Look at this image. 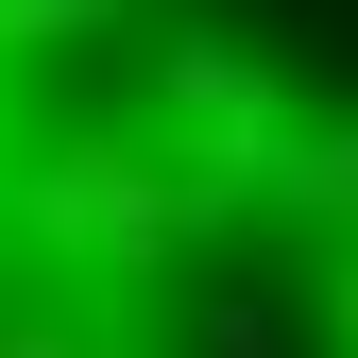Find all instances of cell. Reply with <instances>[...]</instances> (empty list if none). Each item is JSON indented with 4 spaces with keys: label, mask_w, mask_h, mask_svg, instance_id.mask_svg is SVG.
I'll use <instances>...</instances> for the list:
<instances>
[{
    "label": "cell",
    "mask_w": 358,
    "mask_h": 358,
    "mask_svg": "<svg viewBox=\"0 0 358 358\" xmlns=\"http://www.w3.org/2000/svg\"><path fill=\"white\" fill-rule=\"evenodd\" d=\"M0 239L52 256V273H85V290H154L205 239V188L171 154H137V137H52V154L0 171Z\"/></svg>",
    "instance_id": "cell-1"
},
{
    "label": "cell",
    "mask_w": 358,
    "mask_h": 358,
    "mask_svg": "<svg viewBox=\"0 0 358 358\" xmlns=\"http://www.w3.org/2000/svg\"><path fill=\"white\" fill-rule=\"evenodd\" d=\"M273 205H307L324 239H358V120H324V137H290V171H273Z\"/></svg>",
    "instance_id": "cell-2"
},
{
    "label": "cell",
    "mask_w": 358,
    "mask_h": 358,
    "mask_svg": "<svg viewBox=\"0 0 358 358\" xmlns=\"http://www.w3.org/2000/svg\"><path fill=\"white\" fill-rule=\"evenodd\" d=\"M85 34H137V0H0V69H34V52H85Z\"/></svg>",
    "instance_id": "cell-3"
},
{
    "label": "cell",
    "mask_w": 358,
    "mask_h": 358,
    "mask_svg": "<svg viewBox=\"0 0 358 358\" xmlns=\"http://www.w3.org/2000/svg\"><path fill=\"white\" fill-rule=\"evenodd\" d=\"M188 341H205V358H290V324H273L256 290H222V307H188Z\"/></svg>",
    "instance_id": "cell-4"
}]
</instances>
